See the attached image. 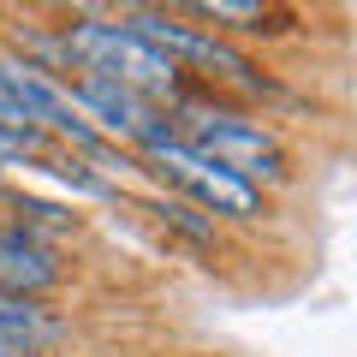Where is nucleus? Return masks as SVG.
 Wrapping results in <instances>:
<instances>
[{"mask_svg": "<svg viewBox=\"0 0 357 357\" xmlns=\"http://www.w3.org/2000/svg\"><path fill=\"white\" fill-rule=\"evenodd\" d=\"M119 18H126L155 54H167L178 72H208V77H232V84H244V89H262V72H256L232 42H220L215 30L185 24L178 13H161V6H137V13H119Z\"/></svg>", "mask_w": 357, "mask_h": 357, "instance_id": "7ed1b4c3", "label": "nucleus"}, {"mask_svg": "<svg viewBox=\"0 0 357 357\" xmlns=\"http://www.w3.org/2000/svg\"><path fill=\"white\" fill-rule=\"evenodd\" d=\"M60 48H66L72 77L77 72L107 77V84H126V89H137V96H149V102H167L178 89V66L167 60V54H155L126 18H96L89 13V18H77V24H66Z\"/></svg>", "mask_w": 357, "mask_h": 357, "instance_id": "f257e3e1", "label": "nucleus"}, {"mask_svg": "<svg viewBox=\"0 0 357 357\" xmlns=\"http://www.w3.org/2000/svg\"><path fill=\"white\" fill-rule=\"evenodd\" d=\"M60 250H54L48 238H42L36 227H24V220H13V227H0V292L13 298H48L54 286H60Z\"/></svg>", "mask_w": 357, "mask_h": 357, "instance_id": "20e7f679", "label": "nucleus"}, {"mask_svg": "<svg viewBox=\"0 0 357 357\" xmlns=\"http://www.w3.org/2000/svg\"><path fill=\"white\" fill-rule=\"evenodd\" d=\"M173 126L197 155H208L215 167H227L232 178H244L256 191H262V185H280V178L292 173L280 137H274L262 119H250V114H232V107H178Z\"/></svg>", "mask_w": 357, "mask_h": 357, "instance_id": "f03ea898", "label": "nucleus"}, {"mask_svg": "<svg viewBox=\"0 0 357 357\" xmlns=\"http://www.w3.org/2000/svg\"><path fill=\"white\" fill-rule=\"evenodd\" d=\"M60 333H66V328H60V316H54L48 304L0 292V345L36 357V351H48V345H60Z\"/></svg>", "mask_w": 357, "mask_h": 357, "instance_id": "39448f33", "label": "nucleus"}, {"mask_svg": "<svg viewBox=\"0 0 357 357\" xmlns=\"http://www.w3.org/2000/svg\"><path fill=\"white\" fill-rule=\"evenodd\" d=\"M178 18H203V30H268V6L262 0H197Z\"/></svg>", "mask_w": 357, "mask_h": 357, "instance_id": "423d86ee", "label": "nucleus"}, {"mask_svg": "<svg viewBox=\"0 0 357 357\" xmlns=\"http://www.w3.org/2000/svg\"><path fill=\"white\" fill-rule=\"evenodd\" d=\"M149 208H155V215H161V227H173V232H178V238H185V244H203V250H208V244L220 238V232H215V220H208L203 208H191V203H185V197H155Z\"/></svg>", "mask_w": 357, "mask_h": 357, "instance_id": "0eeeda50", "label": "nucleus"}, {"mask_svg": "<svg viewBox=\"0 0 357 357\" xmlns=\"http://www.w3.org/2000/svg\"><path fill=\"white\" fill-rule=\"evenodd\" d=\"M6 167H13V155H6V149H0V173H6Z\"/></svg>", "mask_w": 357, "mask_h": 357, "instance_id": "6e6552de", "label": "nucleus"}]
</instances>
